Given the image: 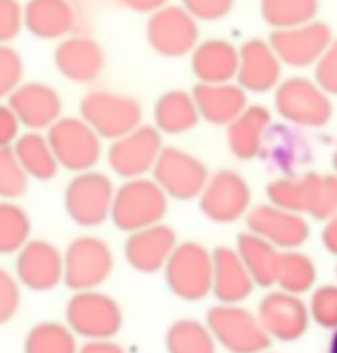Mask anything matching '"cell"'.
I'll list each match as a JSON object with an SVG mask.
<instances>
[{
	"mask_svg": "<svg viewBox=\"0 0 337 353\" xmlns=\"http://www.w3.org/2000/svg\"><path fill=\"white\" fill-rule=\"evenodd\" d=\"M314 81L329 96H337V38H334L324 53L313 65Z\"/></svg>",
	"mask_w": 337,
	"mask_h": 353,
	"instance_id": "obj_41",
	"label": "cell"
},
{
	"mask_svg": "<svg viewBox=\"0 0 337 353\" xmlns=\"http://www.w3.org/2000/svg\"><path fill=\"white\" fill-rule=\"evenodd\" d=\"M25 29L42 41H61L74 34L81 21L73 0H28Z\"/></svg>",
	"mask_w": 337,
	"mask_h": 353,
	"instance_id": "obj_19",
	"label": "cell"
},
{
	"mask_svg": "<svg viewBox=\"0 0 337 353\" xmlns=\"http://www.w3.org/2000/svg\"><path fill=\"white\" fill-rule=\"evenodd\" d=\"M123 7L141 12V14H153L156 10L169 4L170 0H116Z\"/></svg>",
	"mask_w": 337,
	"mask_h": 353,
	"instance_id": "obj_47",
	"label": "cell"
},
{
	"mask_svg": "<svg viewBox=\"0 0 337 353\" xmlns=\"http://www.w3.org/2000/svg\"><path fill=\"white\" fill-rule=\"evenodd\" d=\"M77 336L66 324L42 321L28 332L23 353H79Z\"/></svg>",
	"mask_w": 337,
	"mask_h": 353,
	"instance_id": "obj_32",
	"label": "cell"
},
{
	"mask_svg": "<svg viewBox=\"0 0 337 353\" xmlns=\"http://www.w3.org/2000/svg\"><path fill=\"white\" fill-rule=\"evenodd\" d=\"M259 10L273 30L289 29L314 21L318 0H261Z\"/></svg>",
	"mask_w": 337,
	"mask_h": 353,
	"instance_id": "obj_33",
	"label": "cell"
},
{
	"mask_svg": "<svg viewBox=\"0 0 337 353\" xmlns=\"http://www.w3.org/2000/svg\"><path fill=\"white\" fill-rule=\"evenodd\" d=\"M320 181V174L307 173L300 176H282L269 183L267 197L272 205L280 209L300 213H310L316 192Z\"/></svg>",
	"mask_w": 337,
	"mask_h": 353,
	"instance_id": "obj_30",
	"label": "cell"
},
{
	"mask_svg": "<svg viewBox=\"0 0 337 353\" xmlns=\"http://www.w3.org/2000/svg\"><path fill=\"white\" fill-rule=\"evenodd\" d=\"M212 261V289L220 301L224 303H235L249 295L254 281L238 252L221 247L216 250Z\"/></svg>",
	"mask_w": 337,
	"mask_h": 353,
	"instance_id": "obj_27",
	"label": "cell"
},
{
	"mask_svg": "<svg viewBox=\"0 0 337 353\" xmlns=\"http://www.w3.org/2000/svg\"><path fill=\"white\" fill-rule=\"evenodd\" d=\"M8 104L28 131H48L63 117L60 93L46 83H22L10 94Z\"/></svg>",
	"mask_w": 337,
	"mask_h": 353,
	"instance_id": "obj_16",
	"label": "cell"
},
{
	"mask_svg": "<svg viewBox=\"0 0 337 353\" xmlns=\"http://www.w3.org/2000/svg\"><path fill=\"white\" fill-rule=\"evenodd\" d=\"M63 254V283L74 292L99 289L114 270V254L101 237H74Z\"/></svg>",
	"mask_w": 337,
	"mask_h": 353,
	"instance_id": "obj_5",
	"label": "cell"
},
{
	"mask_svg": "<svg viewBox=\"0 0 337 353\" xmlns=\"http://www.w3.org/2000/svg\"><path fill=\"white\" fill-rule=\"evenodd\" d=\"M122 321L118 302L97 289L74 292L65 306V324L85 341L112 339L119 333Z\"/></svg>",
	"mask_w": 337,
	"mask_h": 353,
	"instance_id": "obj_7",
	"label": "cell"
},
{
	"mask_svg": "<svg viewBox=\"0 0 337 353\" xmlns=\"http://www.w3.org/2000/svg\"><path fill=\"white\" fill-rule=\"evenodd\" d=\"M274 110L283 123L305 128H323L334 115L331 96L307 77L293 76L274 89Z\"/></svg>",
	"mask_w": 337,
	"mask_h": 353,
	"instance_id": "obj_1",
	"label": "cell"
},
{
	"mask_svg": "<svg viewBox=\"0 0 337 353\" xmlns=\"http://www.w3.org/2000/svg\"><path fill=\"white\" fill-rule=\"evenodd\" d=\"M239 48L224 38L200 41L190 53V66L198 84L229 83L236 79Z\"/></svg>",
	"mask_w": 337,
	"mask_h": 353,
	"instance_id": "obj_21",
	"label": "cell"
},
{
	"mask_svg": "<svg viewBox=\"0 0 337 353\" xmlns=\"http://www.w3.org/2000/svg\"><path fill=\"white\" fill-rule=\"evenodd\" d=\"M29 186V176L22 169L12 148H0V199L17 200Z\"/></svg>",
	"mask_w": 337,
	"mask_h": 353,
	"instance_id": "obj_37",
	"label": "cell"
},
{
	"mask_svg": "<svg viewBox=\"0 0 337 353\" xmlns=\"http://www.w3.org/2000/svg\"><path fill=\"white\" fill-rule=\"evenodd\" d=\"M46 137L60 168L68 172L92 170L101 159L103 139L81 117H62Z\"/></svg>",
	"mask_w": 337,
	"mask_h": 353,
	"instance_id": "obj_6",
	"label": "cell"
},
{
	"mask_svg": "<svg viewBox=\"0 0 337 353\" xmlns=\"http://www.w3.org/2000/svg\"><path fill=\"white\" fill-rule=\"evenodd\" d=\"M235 0H181V6L198 22H216L225 18Z\"/></svg>",
	"mask_w": 337,
	"mask_h": 353,
	"instance_id": "obj_43",
	"label": "cell"
},
{
	"mask_svg": "<svg viewBox=\"0 0 337 353\" xmlns=\"http://www.w3.org/2000/svg\"><path fill=\"white\" fill-rule=\"evenodd\" d=\"M146 38L155 53L166 59L187 56L200 42L197 21L183 6L166 4L150 14Z\"/></svg>",
	"mask_w": 337,
	"mask_h": 353,
	"instance_id": "obj_8",
	"label": "cell"
},
{
	"mask_svg": "<svg viewBox=\"0 0 337 353\" xmlns=\"http://www.w3.org/2000/svg\"><path fill=\"white\" fill-rule=\"evenodd\" d=\"M323 240L331 252L337 254V213L331 217L325 231L323 232Z\"/></svg>",
	"mask_w": 337,
	"mask_h": 353,
	"instance_id": "obj_48",
	"label": "cell"
},
{
	"mask_svg": "<svg viewBox=\"0 0 337 353\" xmlns=\"http://www.w3.org/2000/svg\"><path fill=\"white\" fill-rule=\"evenodd\" d=\"M192 94L200 119L214 125H228L248 105L247 92L234 81L198 84Z\"/></svg>",
	"mask_w": 337,
	"mask_h": 353,
	"instance_id": "obj_24",
	"label": "cell"
},
{
	"mask_svg": "<svg viewBox=\"0 0 337 353\" xmlns=\"http://www.w3.org/2000/svg\"><path fill=\"white\" fill-rule=\"evenodd\" d=\"M29 213L14 200L0 199V255L17 254L31 239Z\"/></svg>",
	"mask_w": 337,
	"mask_h": 353,
	"instance_id": "obj_34",
	"label": "cell"
},
{
	"mask_svg": "<svg viewBox=\"0 0 337 353\" xmlns=\"http://www.w3.org/2000/svg\"><path fill=\"white\" fill-rule=\"evenodd\" d=\"M152 173L165 194L177 200L200 196L210 178L198 158L177 148H162Z\"/></svg>",
	"mask_w": 337,
	"mask_h": 353,
	"instance_id": "obj_10",
	"label": "cell"
},
{
	"mask_svg": "<svg viewBox=\"0 0 337 353\" xmlns=\"http://www.w3.org/2000/svg\"><path fill=\"white\" fill-rule=\"evenodd\" d=\"M54 66L73 84L87 85L100 79L107 57L103 46L84 34H72L60 41L53 54Z\"/></svg>",
	"mask_w": 337,
	"mask_h": 353,
	"instance_id": "obj_15",
	"label": "cell"
},
{
	"mask_svg": "<svg viewBox=\"0 0 337 353\" xmlns=\"http://www.w3.org/2000/svg\"><path fill=\"white\" fill-rule=\"evenodd\" d=\"M176 248L174 232L161 224L131 232L124 244L128 265L141 272H154L165 267Z\"/></svg>",
	"mask_w": 337,
	"mask_h": 353,
	"instance_id": "obj_22",
	"label": "cell"
},
{
	"mask_svg": "<svg viewBox=\"0 0 337 353\" xmlns=\"http://www.w3.org/2000/svg\"><path fill=\"white\" fill-rule=\"evenodd\" d=\"M154 127L165 135H183L192 131L200 115L193 94L174 89L163 93L155 103L153 111Z\"/></svg>",
	"mask_w": 337,
	"mask_h": 353,
	"instance_id": "obj_28",
	"label": "cell"
},
{
	"mask_svg": "<svg viewBox=\"0 0 337 353\" xmlns=\"http://www.w3.org/2000/svg\"><path fill=\"white\" fill-rule=\"evenodd\" d=\"M261 155L276 169L292 174L310 159V146L301 128L287 123L272 124Z\"/></svg>",
	"mask_w": 337,
	"mask_h": 353,
	"instance_id": "obj_26",
	"label": "cell"
},
{
	"mask_svg": "<svg viewBox=\"0 0 337 353\" xmlns=\"http://www.w3.org/2000/svg\"><path fill=\"white\" fill-rule=\"evenodd\" d=\"M332 39V29L314 19L300 26L273 30L269 42L282 65L305 69L317 62Z\"/></svg>",
	"mask_w": 337,
	"mask_h": 353,
	"instance_id": "obj_12",
	"label": "cell"
},
{
	"mask_svg": "<svg viewBox=\"0 0 337 353\" xmlns=\"http://www.w3.org/2000/svg\"><path fill=\"white\" fill-rule=\"evenodd\" d=\"M316 279V268L310 259L298 252H283L278 256L276 282L283 292L298 294L312 288Z\"/></svg>",
	"mask_w": 337,
	"mask_h": 353,
	"instance_id": "obj_35",
	"label": "cell"
},
{
	"mask_svg": "<svg viewBox=\"0 0 337 353\" xmlns=\"http://www.w3.org/2000/svg\"><path fill=\"white\" fill-rule=\"evenodd\" d=\"M310 312L314 320L323 326H337V288L325 286L312 296Z\"/></svg>",
	"mask_w": 337,
	"mask_h": 353,
	"instance_id": "obj_42",
	"label": "cell"
},
{
	"mask_svg": "<svg viewBox=\"0 0 337 353\" xmlns=\"http://www.w3.org/2000/svg\"><path fill=\"white\" fill-rule=\"evenodd\" d=\"M22 124L8 103L0 101V148H12L19 138Z\"/></svg>",
	"mask_w": 337,
	"mask_h": 353,
	"instance_id": "obj_45",
	"label": "cell"
},
{
	"mask_svg": "<svg viewBox=\"0 0 337 353\" xmlns=\"http://www.w3.org/2000/svg\"><path fill=\"white\" fill-rule=\"evenodd\" d=\"M247 223L251 234L283 248L298 247L309 235L307 221L298 213L272 204L254 208L247 216Z\"/></svg>",
	"mask_w": 337,
	"mask_h": 353,
	"instance_id": "obj_20",
	"label": "cell"
},
{
	"mask_svg": "<svg viewBox=\"0 0 337 353\" xmlns=\"http://www.w3.org/2000/svg\"><path fill=\"white\" fill-rule=\"evenodd\" d=\"M15 276L31 292H50L63 281V254L48 240L30 239L17 252Z\"/></svg>",
	"mask_w": 337,
	"mask_h": 353,
	"instance_id": "obj_14",
	"label": "cell"
},
{
	"mask_svg": "<svg viewBox=\"0 0 337 353\" xmlns=\"http://www.w3.org/2000/svg\"><path fill=\"white\" fill-rule=\"evenodd\" d=\"M337 213V174L320 176L314 205L310 212L316 219H331Z\"/></svg>",
	"mask_w": 337,
	"mask_h": 353,
	"instance_id": "obj_44",
	"label": "cell"
},
{
	"mask_svg": "<svg viewBox=\"0 0 337 353\" xmlns=\"http://www.w3.org/2000/svg\"><path fill=\"white\" fill-rule=\"evenodd\" d=\"M210 332L231 352L258 353L269 344V334L256 317L227 303L208 313Z\"/></svg>",
	"mask_w": 337,
	"mask_h": 353,
	"instance_id": "obj_13",
	"label": "cell"
},
{
	"mask_svg": "<svg viewBox=\"0 0 337 353\" xmlns=\"http://www.w3.org/2000/svg\"><path fill=\"white\" fill-rule=\"evenodd\" d=\"M238 254L255 283L261 286L276 283L279 254L273 244L254 234H245L239 237Z\"/></svg>",
	"mask_w": 337,
	"mask_h": 353,
	"instance_id": "obj_31",
	"label": "cell"
},
{
	"mask_svg": "<svg viewBox=\"0 0 337 353\" xmlns=\"http://www.w3.org/2000/svg\"><path fill=\"white\" fill-rule=\"evenodd\" d=\"M79 353H125L122 347L112 341V339L88 340L80 345Z\"/></svg>",
	"mask_w": 337,
	"mask_h": 353,
	"instance_id": "obj_46",
	"label": "cell"
},
{
	"mask_svg": "<svg viewBox=\"0 0 337 353\" xmlns=\"http://www.w3.org/2000/svg\"><path fill=\"white\" fill-rule=\"evenodd\" d=\"M167 350L170 353H215L212 333L196 321H180L167 333Z\"/></svg>",
	"mask_w": 337,
	"mask_h": 353,
	"instance_id": "obj_36",
	"label": "cell"
},
{
	"mask_svg": "<svg viewBox=\"0 0 337 353\" xmlns=\"http://www.w3.org/2000/svg\"><path fill=\"white\" fill-rule=\"evenodd\" d=\"M165 268L170 289L181 298L196 301L212 289V256L196 243H185L174 248Z\"/></svg>",
	"mask_w": 337,
	"mask_h": 353,
	"instance_id": "obj_11",
	"label": "cell"
},
{
	"mask_svg": "<svg viewBox=\"0 0 337 353\" xmlns=\"http://www.w3.org/2000/svg\"><path fill=\"white\" fill-rule=\"evenodd\" d=\"M258 320L269 336L294 340L305 332L309 316L305 305L296 294L276 292L262 301Z\"/></svg>",
	"mask_w": 337,
	"mask_h": 353,
	"instance_id": "obj_23",
	"label": "cell"
},
{
	"mask_svg": "<svg viewBox=\"0 0 337 353\" xmlns=\"http://www.w3.org/2000/svg\"><path fill=\"white\" fill-rule=\"evenodd\" d=\"M115 186L111 178L96 169L76 173L63 192L69 219L83 227L96 228L111 217Z\"/></svg>",
	"mask_w": 337,
	"mask_h": 353,
	"instance_id": "obj_3",
	"label": "cell"
},
{
	"mask_svg": "<svg viewBox=\"0 0 337 353\" xmlns=\"http://www.w3.org/2000/svg\"><path fill=\"white\" fill-rule=\"evenodd\" d=\"M167 209V196L150 178L125 179L115 189L111 217L116 228L134 232L158 224Z\"/></svg>",
	"mask_w": 337,
	"mask_h": 353,
	"instance_id": "obj_2",
	"label": "cell"
},
{
	"mask_svg": "<svg viewBox=\"0 0 337 353\" xmlns=\"http://www.w3.org/2000/svg\"><path fill=\"white\" fill-rule=\"evenodd\" d=\"M25 63L22 56L8 43H0V100L10 97L23 81Z\"/></svg>",
	"mask_w": 337,
	"mask_h": 353,
	"instance_id": "obj_38",
	"label": "cell"
},
{
	"mask_svg": "<svg viewBox=\"0 0 337 353\" xmlns=\"http://www.w3.org/2000/svg\"><path fill=\"white\" fill-rule=\"evenodd\" d=\"M332 163H334V168H335V170H336V174H337V146H336V150H335V152H334V158H332Z\"/></svg>",
	"mask_w": 337,
	"mask_h": 353,
	"instance_id": "obj_49",
	"label": "cell"
},
{
	"mask_svg": "<svg viewBox=\"0 0 337 353\" xmlns=\"http://www.w3.org/2000/svg\"><path fill=\"white\" fill-rule=\"evenodd\" d=\"M272 124L273 114L266 105L248 104L242 114L227 125V143L231 152L242 161L259 157Z\"/></svg>",
	"mask_w": 337,
	"mask_h": 353,
	"instance_id": "obj_25",
	"label": "cell"
},
{
	"mask_svg": "<svg viewBox=\"0 0 337 353\" xmlns=\"http://www.w3.org/2000/svg\"><path fill=\"white\" fill-rule=\"evenodd\" d=\"M12 150L29 179L50 181L57 176L60 165L46 134L26 131L15 141Z\"/></svg>",
	"mask_w": 337,
	"mask_h": 353,
	"instance_id": "obj_29",
	"label": "cell"
},
{
	"mask_svg": "<svg viewBox=\"0 0 337 353\" xmlns=\"http://www.w3.org/2000/svg\"><path fill=\"white\" fill-rule=\"evenodd\" d=\"M25 30V10L19 0H0V43H11Z\"/></svg>",
	"mask_w": 337,
	"mask_h": 353,
	"instance_id": "obj_40",
	"label": "cell"
},
{
	"mask_svg": "<svg viewBox=\"0 0 337 353\" xmlns=\"http://www.w3.org/2000/svg\"><path fill=\"white\" fill-rule=\"evenodd\" d=\"M162 148V134L154 125L141 124L111 141L107 163L116 176L124 179L145 176L153 172Z\"/></svg>",
	"mask_w": 337,
	"mask_h": 353,
	"instance_id": "obj_9",
	"label": "cell"
},
{
	"mask_svg": "<svg viewBox=\"0 0 337 353\" xmlns=\"http://www.w3.org/2000/svg\"><path fill=\"white\" fill-rule=\"evenodd\" d=\"M282 66L269 41L251 38L239 48L235 80L247 93H269L282 81Z\"/></svg>",
	"mask_w": 337,
	"mask_h": 353,
	"instance_id": "obj_17",
	"label": "cell"
},
{
	"mask_svg": "<svg viewBox=\"0 0 337 353\" xmlns=\"http://www.w3.org/2000/svg\"><path fill=\"white\" fill-rule=\"evenodd\" d=\"M22 303L21 283L14 274L0 267V325L10 323Z\"/></svg>",
	"mask_w": 337,
	"mask_h": 353,
	"instance_id": "obj_39",
	"label": "cell"
},
{
	"mask_svg": "<svg viewBox=\"0 0 337 353\" xmlns=\"http://www.w3.org/2000/svg\"><path fill=\"white\" fill-rule=\"evenodd\" d=\"M201 209L212 220L229 223L245 214L251 190L245 178L232 170H220L208 178L201 194Z\"/></svg>",
	"mask_w": 337,
	"mask_h": 353,
	"instance_id": "obj_18",
	"label": "cell"
},
{
	"mask_svg": "<svg viewBox=\"0 0 337 353\" xmlns=\"http://www.w3.org/2000/svg\"><path fill=\"white\" fill-rule=\"evenodd\" d=\"M80 117L101 139L114 141L142 124L143 110L132 96L108 89H93L80 101Z\"/></svg>",
	"mask_w": 337,
	"mask_h": 353,
	"instance_id": "obj_4",
	"label": "cell"
}]
</instances>
